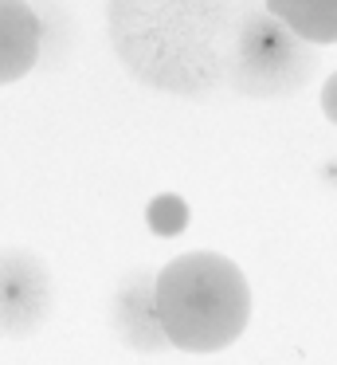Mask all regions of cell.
I'll return each mask as SVG.
<instances>
[{"label":"cell","instance_id":"cell-1","mask_svg":"<svg viewBox=\"0 0 337 365\" xmlns=\"http://www.w3.org/2000/svg\"><path fill=\"white\" fill-rule=\"evenodd\" d=\"M243 0H110V43L138 83L204 98L227 87Z\"/></svg>","mask_w":337,"mask_h":365},{"label":"cell","instance_id":"cell-2","mask_svg":"<svg viewBox=\"0 0 337 365\" xmlns=\"http://www.w3.org/2000/svg\"><path fill=\"white\" fill-rule=\"evenodd\" d=\"M157 322L169 346L185 354H216L232 346L251 318L243 271L219 252H185L157 271Z\"/></svg>","mask_w":337,"mask_h":365},{"label":"cell","instance_id":"cell-3","mask_svg":"<svg viewBox=\"0 0 337 365\" xmlns=\"http://www.w3.org/2000/svg\"><path fill=\"white\" fill-rule=\"evenodd\" d=\"M310 75H313L310 43L298 40L282 20H274L263 0H243L227 87L247 98H282L294 95Z\"/></svg>","mask_w":337,"mask_h":365},{"label":"cell","instance_id":"cell-4","mask_svg":"<svg viewBox=\"0 0 337 365\" xmlns=\"http://www.w3.org/2000/svg\"><path fill=\"white\" fill-rule=\"evenodd\" d=\"M51 314V275L39 255L24 247L0 252V334L24 338L36 334Z\"/></svg>","mask_w":337,"mask_h":365},{"label":"cell","instance_id":"cell-5","mask_svg":"<svg viewBox=\"0 0 337 365\" xmlns=\"http://www.w3.org/2000/svg\"><path fill=\"white\" fill-rule=\"evenodd\" d=\"M153 283L157 279L145 271H130L114 294V330L138 354H161L169 346V338L161 334V322H157Z\"/></svg>","mask_w":337,"mask_h":365},{"label":"cell","instance_id":"cell-6","mask_svg":"<svg viewBox=\"0 0 337 365\" xmlns=\"http://www.w3.org/2000/svg\"><path fill=\"white\" fill-rule=\"evenodd\" d=\"M43 28L28 0H0V87L16 83L36 67Z\"/></svg>","mask_w":337,"mask_h":365},{"label":"cell","instance_id":"cell-7","mask_svg":"<svg viewBox=\"0 0 337 365\" xmlns=\"http://www.w3.org/2000/svg\"><path fill=\"white\" fill-rule=\"evenodd\" d=\"M266 12L290 28L298 40L337 43V0H263Z\"/></svg>","mask_w":337,"mask_h":365},{"label":"cell","instance_id":"cell-8","mask_svg":"<svg viewBox=\"0 0 337 365\" xmlns=\"http://www.w3.org/2000/svg\"><path fill=\"white\" fill-rule=\"evenodd\" d=\"M145 220H149V228H153L157 236H177V232H185V224H188V208H185L180 197L165 192V197H157L153 205L145 208Z\"/></svg>","mask_w":337,"mask_h":365},{"label":"cell","instance_id":"cell-9","mask_svg":"<svg viewBox=\"0 0 337 365\" xmlns=\"http://www.w3.org/2000/svg\"><path fill=\"white\" fill-rule=\"evenodd\" d=\"M321 110H326V118L337 126V71L326 79V87H321Z\"/></svg>","mask_w":337,"mask_h":365}]
</instances>
